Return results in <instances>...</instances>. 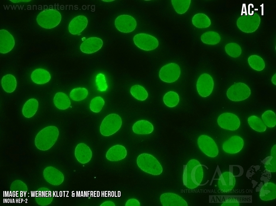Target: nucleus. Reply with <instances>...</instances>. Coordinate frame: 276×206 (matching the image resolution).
Segmentation results:
<instances>
[{"instance_id":"nucleus-10","label":"nucleus","mask_w":276,"mask_h":206,"mask_svg":"<svg viewBox=\"0 0 276 206\" xmlns=\"http://www.w3.org/2000/svg\"><path fill=\"white\" fill-rule=\"evenodd\" d=\"M198 147L202 152L211 157H216L218 153L217 144L211 137L205 135L199 136L197 139Z\"/></svg>"},{"instance_id":"nucleus-6","label":"nucleus","mask_w":276,"mask_h":206,"mask_svg":"<svg viewBox=\"0 0 276 206\" xmlns=\"http://www.w3.org/2000/svg\"><path fill=\"white\" fill-rule=\"evenodd\" d=\"M251 94V90L248 86L244 83L240 82L231 86L228 90L226 95L230 100L239 101L247 99Z\"/></svg>"},{"instance_id":"nucleus-35","label":"nucleus","mask_w":276,"mask_h":206,"mask_svg":"<svg viewBox=\"0 0 276 206\" xmlns=\"http://www.w3.org/2000/svg\"><path fill=\"white\" fill-rule=\"evenodd\" d=\"M88 95V91L86 88L78 87L71 90L70 94V96L74 101H80L86 98Z\"/></svg>"},{"instance_id":"nucleus-31","label":"nucleus","mask_w":276,"mask_h":206,"mask_svg":"<svg viewBox=\"0 0 276 206\" xmlns=\"http://www.w3.org/2000/svg\"><path fill=\"white\" fill-rule=\"evenodd\" d=\"M130 92L134 98L140 101L145 100L148 96V93L145 89L143 86L139 85H134L132 86Z\"/></svg>"},{"instance_id":"nucleus-8","label":"nucleus","mask_w":276,"mask_h":206,"mask_svg":"<svg viewBox=\"0 0 276 206\" xmlns=\"http://www.w3.org/2000/svg\"><path fill=\"white\" fill-rule=\"evenodd\" d=\"M133 40L137 47L147 51L154 50L159 45L158 41L156 38L145 33L136 35L133 37Z\"/></svg>"},{"instance_id":"nucleus-38","label":"nucleus","mask_w":276,"mask_h":206,"mask_svg":"<svg viewBox=\"0 0 276 206\" xmlns=\"http://www.w3.org/2000/svg\"><path fill=\"white\" fill-rule=\"evenodd\" d=\"M105 104L103 99L100 96L95 97L91 101L90 108L92 112L98 113L102 110Z\"/></svg>"},{"instance_id":"nucleus-15","label":"nucleus","mask_w":276,"mask_h":206,"mask_svg":"<svg viewBox=\"0 0 276 206\" xmlns=\"http://www.w3.org/2000/svg\"><path fill=\"white\" fill-rule=\"evenodd\" d=\"M235 183L236 179L233 174L230 172H225L220 176L218 185L221 192L227 193L233 189Z\"/></svg>"},{"instance_id":"nucleus-19","label":"nucleus","mask_w":276,"mask_h":206,"mask_svg":"<svg viewBox=\"0 0 276 206\" xmlns=\"http://www.w3.org/2000/svg\"><path fill=\"white\" fill-rule=\"evenodd\" d=\"M75 154L78 161L82 164L88 162L92 156L91 149L88 146L83 143L77 145L75 148Z\"/></svg>"},{"instance_id":"nucleus-12","label":"nucleus","mask_w":276,"mask_h":206,"mask_svg":"<svg viewBox=\"0 0 276 206\" xmlns=\"http://www.w3.org/2000/svg\"><path fill=\"white\" fill-rule=\"evenodd\" d=\"M217 122L221 127L230 131L236 130L240 125L239 118L236 115L231 113L221 114L218 117Z\"/></svg>"},{"instance_id":"nucleus-4","label":"nucleus","mask_w":276,"mask_h":206,"mask_svg":"<svg viewBox=\"0 0 276 206\" xmlns=\"http://www.w3.org/2000/svg\"><path fill=\"white\" fill-rule=\"evenodd\" d=\"M59 12L53 9H47L41 11L37 15L36 21L41 27L52 29L57 26L61 20Z\"/></svg>"},{"instance_id":"nucleus-16","label":"nucleus","mask_w":276,"mask_h":206,"mask_svg":"<svg viewBox=\"0 0 276 206\" xmlns=\"http://www.w3.org/2000/svg\"><path fill=\"white\" fill-rule=\"evenodd\" d=\"M163 206H187L186 202L181 197L175 193H167L161 195L160 198Z\"/></svg>"},{"instance_id":"nucleus-11","label":"nucleus","mask_w":276,"mask_h":206,"mask_svg":"<svg viewBox=\"0 0 276 206\" xmlns=\"http://www.w3.org/2000/svg\"><path fill=\"white\" fill-rule=\"evenodd\" d=\"M214 85L213 78L210 75L207 73L201 75L196 84L197 90L199 95L202 97L209 96L213 91Z\"/></svg>"},{"instance_id":"nucleus-27","label":"nucleus","mask_w":276,"mask_h":206,"mask_svg":"<svg viewBox=\"0 0 276 206\" xmlns=\"http://www.w3.org/2000/svg\"><path fill=\"white\" fill-rule=\"evenodd\" d=\"M1 84L4 90L6 92L11 93L15 90L17 81L15 77L11 74L4 75L2 78Z\"/></svg>"},{"instance_id":"nucleus-26","label":"nucleus","mask_w":276,"mask_h":206,"mask_svg":"<svg viewBox=\"0 0 276 206\" xmlns=\"http://www.w3.org/2000/svg\"><path fill=\"white\" fill-rule=\"evenodd\" d=\"M53 101L55 106L59 109H66L71 105L70 101L68 96L61 92H58L56 94Z\"/></svg>"},{"instance_id":"nucleus-2","label":"nucleus","mask_w":276,"mask_h":206,"mask_svg":"<svg viewBox=\"0 0 276 206\" xmlns=\"http://www.w3.org/2000/svg\"><path fill=\"white\" fill-rule=\"evenodd\" d=\"M59 135V130L56 127L53 126L46 127L36 135L35 139L36 146L41 150L48 149L55 143Z\"/></svg>"},{"instance_id":"nucleus-44","label":"nucleus","mask_w":276,"mask_h":206,"mask_svg":"<svg viewBox=\"0 0 276 206\" xmlns=\"http://www.w3.org/2000/svg\"><path fill=\"white\" fill-rule=\"evenodd\" d=\"M271 81L272 83L275 85H276V74L274 75L272 77L271 79Z\"/></svg>"},{"instance_id":"nucleus-43","label":"nucleus","mask_w":276,"mask_h":206,"mask_svg":"<svg viewBox=\"0 0 276 206\" xmlns=\"http://www.w3.org/2000/svg\"><path fill=\"white\" fill-rule=\"evenodd\" d=\"M100 206H115L114 203L110 201H105Z\"/></svg>"},{"instance_id":"nucleus-36","label":"nucleus","mask_w":276,"mask_h":206,"mask_svg":"<svg viewBox=\"0 0 276 206\" xmlns=\"http://www.w3.org/2000/svg\"><path fill=\"white\" fill-rule=\"evenodd\" d=\"M262 118L265 124L269 127H274L276 124V115L271 110H267L263 114Z\"/></svg>"},{"instance_id":"nucleus-29","label":"nucleus","mask_w":276,"mask_h":206,"mask_svg":"<svg viewBox=\"0 0 276 206\" xmlns=\"http://www.w3.org/2000/svg\"><path fill=\"white\" fill-rule=\"evenodd\" d=\"M201 40L204 43L213 45L218 43L220 40V35L217 32L209 31L203 33L201 36Z\"/></svg>"},{"instance_id":"nucleus-32","label":"nucleus","mask_w":276,"mask_h":206,"mask_svg":"<svg viewBox=\"0 0 276 206\" xmlns=\"http://www.w3.org/2000/svg\"><path fill=\"white\" fill-rule=\"evenodd\" d=\"M163 100L166 105L172 108L175 107L178 104L179 101V97L177 93L170 91L165 94Z\"/></svg>"},{"instance_id":"nucleus-20","label":"nucleus","mask_w":276,"mask_h":206,"mask_svg":"<svg viewBox=\"0 0 276 206\" xmlns=\"http://www.w3.org/2000/svg\"><path fill=\"white\" fill-rule=\"evenodd\" d=\"M88 24L87 18L83 15H79L74 17L70 22L68 30L72 35H77L81 32L86 27Z\"/></svg>"},{"instance_id":"nucleus-22","label":"nucleus","mask_w":276,"mask_h":206,"mask_svg":"<svg viewBox=\"0 0 276 206\" xmlns=\"http://www.w3.org/2000/svg\"><path fill=\"white\" fill-rule=\"evenodd\" d=\"M259 197L264 201H268L276 198V185L274 183L268 182L261 187L259 192Z\"/></svg>"},{"instance_id":"nucleus-23","label":"nucleus","mask_w":276,"mask_h":206,"mask_svg":"<svg viewBox=\"0 0 276 206\" xmlns=\"http://www.w3.org/2000/svg\"><path fill=\"white\" fill-rule=\"evenodd\" d=\"M132 128L133 132L139 134H149L152 133L154 130L153 125L148 121L144 120L136 122L133 125Z\"/></svg>"},{"instance_id":"nucleus-39","label":"nucleus","mask_w":276,"mask_h":206,"mask_svg":"<svg viewBox=\"0 0 276 206\" xmlns=\"http://www.w3.org/2000/svg\"><path fill=\"white\" fill-rule=\"evenodd\" d=\"M267 157L264 163V167L266 169L270 172H274L276 171V150L273 153V156Z\"/></svg>"},{"instance_id":"nucleus-30","label":"nucleus","mask_w":276,"mask_h":206,"mask_svg":"<svg viewBox=\"0 0 276 206\" xmlns=\"http://www.w3.org/2000/svg\"><path fill=\"white\" fill-rule=\"evenodd\" d=\"M248 122L250 127L254 130L260 132L265 131L266 126L262 120L255 116H251L248 118Z\"/></svg>"},{"instance_id":"nucleus-37","label":"nucleus","mask_w":276,"mask_h":206,"mask_svg":"<svg viewBox=\"0 0 276 206\" xmlns=\"http://www.w3.org/2000/svg\"><path fill=\"white\" fill-rule=\"evenodd\" d=\"M226 53L230 56L236 58L241 54V49L240 46L235 43H230L227 44L225 48Z\"/></svg>"},{"instance_id":"nucleus-28","label":"nucleus","mask_w":276,"mask_h":206,"mask_svg":"<svg viewBox=\"0 0 276 206\" xmlns=\"http://www.w3.org/2000/svg\"><path fill=\"white\" fill-rule=\"evenodd\" d=\"M193 24L198 28H207L211 24L209 18L205 14L198 13L195 15L192 19Z\"/></svg>"},{"instance_id":"nucleus-33","label":"nucleus","mask_w":276,"mask_h":206,"mask_svg":"<svg viewBox=\"0 0 276 206\" xmlns=\"http://www.w3.org/2000/svg\"><path fill=\"white\" fill-rule=\"evenodd\" d=\"M248 63L250 67L257 71L263 70L265 67V63L263 59L257 55L250 56L248 59Z\"/></svg>"},{"instance_id":"nucleus-14","label":"nucleus","mask_w":276,"mask_h":206,"mask_svg":"<svg viewBox=\"0 0 276 206\" xmlns=\"http://www.w3.org/2000/svg\"><path fill=\"white\" fill-rule=\"evenodd\" d=\"M244 145L243 139L238 136L231 137L223 144L222 148L225 152L235 154L239 152Z\"/></svg>"},{"instance_id":"nucleus-17","label":"nucleus","mask_w":276,"mask_h":206,"mask_svg":"<svg viewBox=\"0 0 276 206\" xmlns=\"http://www.w3.org/2000/svg\"><path fill=\"white\" fill-rule=\"evenodd\" d=\"M103 44V41L101 39L96 37H90L82 43L80 46V49L84 53H92L101 49Z\"/></svg>"},{"instance_id":"nucleus-41","label":"nucleus","mask_w":276,"mask_h":206,"mask_svg":"<svg viewBox=\"0 0 276 206\" xmlns=\"http://www.w3.org/2000/svg\"><path fill=\"white\" fill-rule=\"evenodd\" d=\"M240 203L238 200L235 198H229L225 200L221 204V206H239Z\"/></svg>"},{"instance_id":"nucleus-34","label":"nucleus","mask_w":276,"mask_h":206,"mask_svg":"<svg viewBox=\"0 0 276 206\" xmlns=\"http://www.w3.org/2000/svg\"><path fill=\"white\" fill-rule=\"evenodd\" d=\"M191 2L190 0H171L174 9L179 14H183L188 10Z\"/></svg>"},{"instance_id":"nucleus-24","label":"nucleus","mask_w":276,"mask_h":206,"mask_svg":"<svg viewBox=\"0 0 276 206\" xmlns=\"http://www.w3.org/2000/svg\"><path fill=\"white\" fill-rule=\"evenodd\" d=\"M31 76L33 81L38 84L46 83L51 79V75L49 72L42 68L36 69L33 72Z\"/></svg>"},{"instance_id":"nucleus-21","label":"nucleus","mask_w":276,"mask_h":206,"mask_svg":"<svg viewBox=\"0 0 276 206\" xmlns=\"http://www.w3.org/2000/svg\"><path fill=\"white\" fill-rule=\"evenodd\" d=\"M127 154V150L125 147L117 145L113 146L108 150L106 157L110 161H118L125 158Z\"/></svg>"},{"instance_id":"nucleus-1","label":"nucleus","mask_w":276,"mask_h":206,"mask_svg":"<svg viewBox=\"0 0 276 206\" xmlns=\"http://www.w3.org/2000/svg\"><path fill=\"white\" fill-rule=\"evenodd\" d=\"M203 170L201 165L197 160L192 159L186 165L183 175V184L190 189L198 187L203 178Z\"/></svg>"},{"instance_id":"nucleus-9","label":"nucleus","mask_w":276,"mask_h":206,"mask_svg":"<svg viewBox=\"0 0 276 206\" xmlns=\"http://www.w3.org/2000/svg\"><path fill=\"white\" fill-rule=\"evenodd\" d=\"M180 73V68L178 64L175 63H170L161 68L159 71V76L163 81L172 83L178 79Z\"/></svg>"},{"instance_id":"nucleus-40","label":"nucleus","mask_w":276,"mask_h":206,"mask_svg":"<svg viewBox=\"0 0 276 206\" xmlns=\"http://www.w3.org/2000/svg\"><path fill=\"white\" fill-rule=\"evenodd\" d=\"M96 83L98 90L100 91L106 90L108 86L104 74L100 73L97 75L96 77Z\"/></svg>"},{"instance_id":"nucleus-25","label":"nucleus","mask_w":276,"mask_h":206,"mask_svg":"<svg viewBox=\"0 0 276 206\" xmlns=\"http://www.w3.org/2000/svg\"><path fill=\"white\" fill-rule=\"evenodd\" d=\"M38 107V102L34 98H31L25 103L22 109V113L26 118L33 117L36 112Z\"/></svg>"},{"instance_id":"nucleus-3","label":"nucleus","mask_w":276,"mask_h":206,"mask_svg":"<svg viewBox=\"0 0 276 206\" xmlns=\"http://www.w3.org/2000/svg\"><path fill=\"white\" fill-rule=\"evenodd\" d=\"M137 164L138 167L143 171L153 175L161 174L163 168L158 160L152 155L143 153L137 158Z\"/></svg>"},{"instance_id":"nucleus-42","label":"nucleus","mask_w":276,"mask_h":206,"mask_svg":"<svg viewBox=\"0 0 276 206\" xmlns=\"http://www.w3.org/2000/svg\"><path fill=\"white\" fill-rule=\"evenodd\" d=\"M126 206H140V204L138 200L136 199L132 198L128 200L125 203Z\"/></svg>"},{"instance_id":"nucleus-18","label":"nucleus","mask_w":276,"mask_h":206,"mask_svg":"<svg viewBox=\"0 0 276 206\" xmlns=\"http://www.w3.org/2000/svg\"><path fill=\"white\" fill-rule=\"evenodd\" d=\"M13 36L5 29L0 30V53H6L13 48L15 45Z\"/></svg>"},{"instance_id":"nucleus-7","label":"nucleus","mask_w":276,"mask_h":206,"mask_svg":"<svg viewBox=\"0 0 276 206\" xmlns=\"http://www.w3.org/2000/svg\"><path fill=\"white\" fill-rule=\"evenodd\" d=\"M260 22V17L256 13L253 16L244 15L239 18L237 21L238 28L246 33L255 31L258 28Z\"/></svg>"},{"instance_id":"nucleus-5","label":"nucleus","mask_w":276,"mask_h":206,"mask_svg":"<svg viewBox=\"0 0 276 206\" xmlns=\"http://www.w3.org/2000/svg\"><path fill=\"white\" fill-rule=\"evenodd\" d=\"M122 123L121 119L118 115L110 114L106 116L102 121L100 127V133L104 136L111 135L119 130Z\"/></svg>"},{"instance_id":"nucleus-13","label":"nucleus","mask_w":276,"mask_h":206,"mask_svg":"<svg viewBox=\"0 0 276 206\" xmlns=\"http://www.w3.org/2000/svg\"><path fill=\"white\" fill-rule=\"evenodd\" d=\"M117 29L121 32L125 33L133 31L136 28L137 23L136 20L132 16L127 15L118 16L115 22Z\"/></svg>"}]
</instances>
